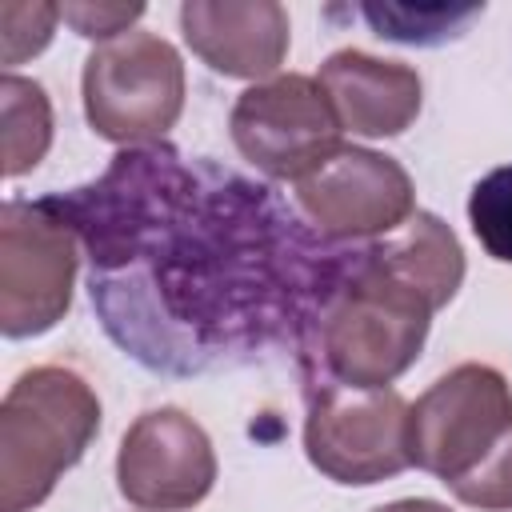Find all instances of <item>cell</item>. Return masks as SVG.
Segmentation results:
<instances>
[{
	"label": "cell",
	"instance_id": "obj_1",
	"mask_svg": "<svg viewBox=\"0 0 512 512\" xmlns=\"http://www.w3.org/2000/svg\"><path fill=\"white\" fill-rule=\"evenodd\" d=\"M320 268V284L300 324V356L320 372V384L388 388L404 376L432 328V300L408 284L372 240L356 252H336Z\"/></svg>",
	"mask_w": 512,
	"mask_h": 512
},
{
	"label": "cell",
	"instance_id": "obj_2",
	"mask_svg": "<svg viewBox=\"0 0 512 512\" xmlns=\"http://www.w3.org/2000/svg\"><path fill=\"white\" fill-rule=\"evenodd\" d=\"M100 432V396L64 364L20 372L0 400V512L40 508Z\"/></svg>",
	"mask_w": 512,
	"mask_h": 512
},
{
	"label": "cell",
	"instance_id": "obj_3",
	"mask_svg": "<svg viewBox=\"0 0 512 512\" xmlns=\"http://www.w3.org/2000/svg\"><path fill=\"white\" fill-rule=\"evenodd\" d=\"M84 116L100 140L112 144H152L184 112V60L156 32H124L96 44L80 76Z\"/></svg>",
	"mask_w": 512,
	"mask_h": 512
},
{
	"label": "cell",
	"instance_id": "obj_4",
	"mask_svg": "<svg viewBox=\"0 0 512 512\" xmlns=\"http://www.w3.org/2000/svg\"><path fill=\"white\" fill-rule=\"evenodd\" d=\"M80 232L48 200H4L0 208V332L44 336L72 308Z\"/></svg>",
	"mask_w": 512,
	"mask_h": 512
},
{
	"label": "cell",
	"instance_id": "obj_5",
	"mask_svg": "<svg viewBox=\"0 0 512 512\" xmlns=\"http://www.w3.org/2000/svg\"><path fill=\"white\" fill-rule=\"evenodd\" d=\"M308 464L348 488H368L412 468L408 404L396 388L320 384L304 420Z\"/></svg>",
	"mask_w": 512,
	"mask_h": 512
},
{
	"label": "cell",
	"instance_id": "obj_6",
	"mask_svg": "<svg viewBox=\"0 0 512 512\" xmlns=\"http://www.w3.org/2000/svg\"><path fill=\"white\" fill-rule=\"evenodd\" d=\"M512 428V384L492 364H456L408 404V456L440 484L468 476Z\"/></svg>",
	"mask_w": 512,
	"mask_h": 512
},
{
	"label": "cell",
	"instance_id": "obj_7",
	"mask_svg": "<svg viewBox=\"0 0 512 512\" xmlns=\"http://www.w3.org/2000/svg\"><path fill=\"white\" fill-rule=\"evenodd\" d=\"M228 132L236 152L272 180H304L340 148V120L320 80L288 72L236 96Z\"/></svg>",
	"mask_w": 512,
	"mask_h": 512
},
{
	"label": "cell",
	"instance_id": "obj_8",
	"mask_svg": "<svg viewBox=\"0 0 512 512\" xmlns=\"http://www.w3.org/2000/svg\"><path fill=\"white\" fill-rule=\"evenodd\" d=\"M296 204L328 240H380L416 216V188L400 160L340 144L316 172L296 180Z\"/></svg>",
	"mask_w": 512,
	"mask_h": 512
},
{
	"label": "cell",
	"instance_id": "obj_9",
	"mask_svg": "<svg viewBox=\"0 0 512 512\" xmlns=\"http://www.w3.org/2000/svg\"><path fill=\"white\" fill-rule=\"evenodd\" d=\"M216 484V448L180 408L140 412L116 452V488L140 512H188Z\"/></svg>",
	"mask_w": 512,
	"mask_h": 512
},
{
	"label": "cell",
	"instance_id": "obj_10",
	"mask_svg": "<svg viewBox=\"0 0 512 512\" xmlns=\"http://www.w3.org/2000/svg\"><path fill=\"white\" fill-rule=\"evenodd\" d=\"M180 32L212 72L256 84L280 72L292 44L288 12L276 0H188Z\"/></svg>",
	"mask_w": 512,
	"mask_h": 512
},
{
	"label": "cell",
	"instance_id": "obj_11",
	"mask_svg": "<svg viewBox=\"0 0 512 512\" xmlns=\"http://www.w3.org/2000/svg\"><path fill=\"white\" fill-rule=\"evenodd\" d=\"M320 88L344 132L380 140L412 128L424 104V84L412 64L380 60L360 48H340L320 64Z\"/></svg>",
	"mask_w": 512,
	"mask_h": 512
},
{
	"label": "cell",
	"instance_id": "obj_12",
	"mask_svg": "<svg viewBox=\"0 0 512 512\" xmlns=\"http://www.w3.org/2000/svg\"><path fill=\"white\" fill-rule=\"evenodd\" d=\"M372 244L380 248V256L408 284H416L432 300L436 312L464 284V248H460L456 232L436 212H420L416 208V216L404 228H396V232H388V236H380Z\"/></svg>",
	"mask_w": 512,
	"mask_h": 512
},
{
	"label": "cell",
	"instance_id": "obj_13",
	"mask_svg": "<svg viewBox=\"0 0 512 512\" xmlns=\"http://www.w3.org/2000/svg\"><path fill=\"white\" fill-rule=\"evenodd\" d=\"M0 116H4V176L16 180L32 172L52 148V100L36 80L4 72Z\"/></svg>",
	"mask_w": 512,
	"mask_h": 512
},
{
	"label": "cell",
	"instance_id": "obj_14",
	"mask_svg": "<svg viewBox=\"0 0 512 512\" xmlns=\"http://www.w3.org/2000/svg\"><path fill=\"white\" fill-rule=\"evenodd\" d=\"M364 20L372 24L376 36L396 40V44H440L460 36L480 12L484 4H468V8H412V4H364L360 8Z\"/></svg>",
	"mask_w": 512,
	"mask_h": 512
},
{
	"label": "cell",
	"instance_id": "obj_15",
	"mask_svg": "<svg viewBox=\"0 0 512 512\" xmlns=\"http://www.w3.org/2000/svg\"><path fill=\"white\" fill-rule=\"evenodd\" d=\"M468 224L492 260L512 264V164H500L472 184Z\"/></svg>",
	"mask_w": 512,
	"mask_h": 512
},
{
	"label": "cell",
	"instance_id": "obj_16",
	"mask_svg": "<svg viewBox=\"0 0 512 512\" xmlns=\"http://www.w3.org/2000/svg\"><path fill=\"white\" fill-rule=\"evenodd\" d=\"M448 492L480 512H512V428L500 436V444L456 484H448Z\"/></svg>",
	"mask_w": 512,
	"mask_h": 512
},
{
	"label": "cell",
	"instance_id": "obj_17",
	"mask_svg": "<svg viewBox=\"0 0 512 512\" xmlns=\"http://www.w3.org/2000/svg\"><path fill=\"white\" fill-rule=\"evenodd\" d=\"M60 20V4H0V40H4V64L16 68L28 56L44 52Z\"/></svg>",
	"mask_w": 512,
	"mask_h": 512
},
{
	"label": "cell",
	"instance_id": "obj_18",
	"mask_svg": "<svg viewBox=\"0 0 512 512\" xmlns=\"http://www.w3.org/2000/svg\"><path fill=\"white\" fill-rule=\"evenodd\" d=\"M144 16V4H60V20L76 28L84 40H116L132 32V24Z\"/></svg>",
	"mask_w": 512,
	"mask_h": 512
},
{
	"label": "cell",
	"instance_id": "obj_19",
	"mask_svg": "<svg viewBox=\"0 0 512 512\" xmlns=\"http://www.w3.org/2000/svg\"><path fill=\"white\" fill-rule=\"evenodd\" d=\"M372 512H452L448 504L440 500H428V496H408V500H392V504H380Z\"/></svg>",
	"mask_w": 512,
	"mask_h": 512
}]
</instances>
